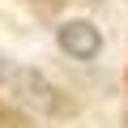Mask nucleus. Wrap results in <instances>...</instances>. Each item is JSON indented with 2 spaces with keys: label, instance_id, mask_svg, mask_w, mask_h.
<instances>
[{
  "label": "nucleus",
  "instance_id": "obj_1",
  "mask_svg": "<svg viewBox=\"0 0 128 128\" xmlns=\"http://www.w3.org/2000/svg\"><path fill=\"white\" fill-rule=\"evenodd\" d=\"M0 102H9L26 115H56L64 107L60 90L30 64H17V60H0Z\"/></svg>",
  "mask_w": 128,
  "mask_h": 128
},
{
  "label": "nucleus",
  "instance_id": "obj_2",
  "mask_svg": "<svg viewBox=\"0 0 128 128\" xmlns=\"http://www.w3.org/2000/svg\"><path fill=\"white\" fill-rule=\"evenodd\" d=\"M56 38H60V51H68L73 60H94V56L102 51V34H98V26L86 22V17L64 22Z\"/></svg>",
  "mask_w": 128,
  "mask_h": 128
}]
</instances>
